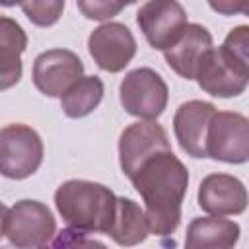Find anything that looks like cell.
I'll list each match as a JSON object with an SVG mask.
<instances>
[{
    "mask_svg": "<svg viewBox=\"0 0 249 249\" xmlns=\"http://www.w3.org/2000/svg\"><path fill=\"white\" fill-rule=\"evenodd\" d=\"M136 193L146 204L150 231L171 235L181 222V202L189 187V171L171 152H160L146 160L130 177Z\"/></svg>",
    "mask_w": 249,
    "mask_h": 249,
    "instance_id": "cell-1",
    "label": "cell"
},
{
    "mask_svg": "<svg viewBox=\"0 0 249 249\" xmlns=\"http://www.w3.org/2000/svg\"><path fill=\"white\" fill-rule=\"evenodd\" d=\"M54 204L62 220L86 233H109L115 214L117 196L101 183L72 179L62 183L54 193Z\"/></svg>",
    "mask_w": 249,
    "mask_h": 249,
    "instance_id": "cell-2",
    "label": "cell"
},
{
    "mask_svg": "<svg viewBox=\"0 0 249 249\" xmlns=\"http://www.w3.org/2000/svg\"><path fill=\"white\" fill-rule=\"evenodd\" d=\"M56 230L53 212L39 200H19L2 208V239L21 249L45 247Z\"/></svg>",
    "mask_w": 249,
    "mask_h": 249,
    "instance_id": "cell-3",
    "label": "cell"
},
{
    "mask_svg": "<svg viewBox=\"0 0 249 249\" xmlns=\"http://www.w3.org/2000/svg\"><path fill=\"white\" fill-rule=\"evenodd\" d=\"M43 161V140L27 124H6L0 130V171L8 179L33 175Z\"/></svg>",
    "mask_w": 249,
    "mask_h": 249,
    "instance_id": "cell-4",
    "label": "cell"
},
{
    "mask_svg": "<svg viewBox=\"0 0 249 249\" xmlns=\"http://www.w3.org/2000/svg\"><path fill=\"white\" fill-rule=\"evenodd\" d=\"M119 99L128 115L154 121L167 105V84L156 70L136 68L123 78Z\"/></svg>",
    "mask_w": 249,
    "mask_h": 249,
    "instance_id": "cell-5",
    "label": "cell"
},
{
    "mask_svg": "<svg viewBox=\"0 0 249 249\" xmlns=\"http://www.w3.org/2000/svg\"><path fill=\"white\" fill-rule=\"evenodd\" d=\"M206 152L224 163L249 161V119L233 111H216L208 126Z\"/></svg>",
    "mask_w": 249,
    "mask_h": 249,
    "instance_id": "cell-6",
    "label": "cell"
},
{
    "mask_svg": "<svg viewBox=\"0 0 249 249\" xmlns=\"http://www.w3.org/2000/svg\"><path fill=\"white\" fill-rule=\"evenodd\" d=\"M195 80L202 91L214 97H235L247 88L249 72L224 47H212L202 56Z\"/></svg>",
    "mask_w": 249,
    "mask_h": 249,
    "instance_id": "cell-7",
    "label": "cell"
},
{
    "mask_svg": "<svg viewBox=\"0 0 249 249\" xmlns=\"http://www.w3.org/2000/svg\"><path fill=\"white\" fill-rule=\"evenodd\" d=\"M136 23L148 45L156 51L169 49L185 31L187 12L179 0H148L136 14Z\"/></svg>",
    "mask_w": 249,
    "mask_h": 249,
    "instance_id": "cell-8",
    "label": "cell"
},
{
    "mask_svg": "<svg viewBox=\"0 0 249 249\" xmlns=\"http://www.w3.org/2000/svg\"><path fill=\"white\" fill-rule=\"evenodd\" d=\"M165 150H171V146L161 124L154 121L132 123L123 130L119 138L121 169L130 179L146 160Z\"/></svg>",
    "mask_w": 249,
    "mask_h": 249,
    "instance_id": "cell-9",
    "label": "cell"
},
{
    "mask_svg": "<svg viewBox=\"0 0 249 249\" xmlns=\"http://www.w3.org/2000/svg\"><path fill=\"white\" fill-rule=\"evenodd\" d=\"M88 51L101 70L121 72L134 58L136 41L124 23L107 21L89 33Z\"/></svg>",
    "mask_w": 249,
    "mask_h": 249,
    "instance_id": "cell-10",
    "label": "cell"
},
{
    "mask_svg": "<svg viewBox=\"0 0 249 249\" xmlns=\"http://www.w3.org/2000/svg\"><path fill=\"white\" fill-rule=\"evenodd\" d=\"M84 74V64L68 49H51L41 53L33 62V84L47 97L62 93Z\"/></svg>",
    "mask_w": 249,
    "mask_h": 249,
    "instance_id": "cell-11",
    "label": "cell"
},
{
    "mask_svg": "<svg viewBox=\"0 0 249 249\" xmlns=\"http://www.w3.org/2000/svg\"><path fill=\"white\" fill-rule=\"evenodd\" d=\"M216 107L208 101H187L181 103L173 117V130L181 150L191 158H208L206 136Z\"/></svg>",
    "mask_w": 249,
    "mask_h": 249,
    "instance_id": "cell-12",
    "label": "cell"
},
{
    "mask_svg": "<svg viewBox=\"0 0 249 249\" xmlns=\"http://www.w3.org/2000/svg\"><path fill=\"white\" fill-rule=\"evenodd\" d=\"M249 193L245 185L228 173L206 175L198 187V206L214 216H235L245 212Z\"/></svg>",
    "mask_w": 249,
    "mask_h": 249,
    "instance_id": "cell-13",
    "label": "cell"
},
{
    "mask_svg": "<svg viewBox=\"0 0 249 249\" xmlns=\"http://www.w3.org/2000/svg\"><path fill=\"white\" fill-rule=\"evenodd\" d=\"M212 49V35L198 23H189L181 37L163 51L169 68L185 80H195L202 56Z\"/></svg>",
    "mask_w": 249,
    "mask_h": 249,
    "instance_id": "cell-14",
    "label": "cell"
},
{
    "mask_svg": "<svg viewBox=\"0 0 249 249\" xmlns=\"http://www.w3.org/2000/svg\"><path fill=\"white\" fill-rule=\"evenodd\" d=\"M27 35L18 21L8 16L0 18V88L8 89L21 78V54Z\"/></svg>",
    "mask_w": 249,
    "mask_h": 249,
    "instance_id": "cell-15",
    "label": "cell"
},
{
    "mask_svg": "<svg viewBox=\"0 0 249 249\" xmlns=\"http://www.w3.org/2000/svg\"><path fill=\"white\" fill-rule=\"evenodd\" d=\"M239 239V226L226 218H195L187 228L189 249H228Z\"/></svg>",
    "mask_w": 249,
    "mask_h": 249,
    "instance_id": "cell-16",
    "label": "cell"
},
{
    "mask_svg": "<svg viewBox=\"0 0 249 249\" xmlns=\"http://www.w3.org/2000/svg\"><path fill=\"white\" fill-rule=\"evenodd\" d=\"M150 224L146 212L130 198H117V214L107 235L119 245H138L148 237Z\"/></svg>",
    "mask_w": 249,
    "mask_h": 249,
    "instance_id": "cell-17",
    "label": "cell"
},
{
    "mask_svg": "<svg viewBox=\"0 0 249 249\" xmlns=\"http://www.w3.org/2000/svg\"><path fill=\"white\" fill-rule=\"evenodd\" d=\"M103 99V82L97 76H82L60 97V107L66 117L82 119L89 115Z\"/></svg>",
    "mask_w": 249,
    "mask_h": 249,
    "instance_id": "cell-18",
    "label": "cell"
},
{
    "mask_svg": "<svg viewBox=\"0 0 249 249\" xmlns=\"http://www.w3.org/2000/svg\"><path fill=\"white\" fill-rule=\"evenodd\" d=\"M19 6L33 25L51 27L60 19L64 0H23Z\"/></svg>",
    "mask_w": 249,
    "mask_h": 249,
    "instance_id": "cell-19",
    "label": "cell"
},
{
    "mask_svg": "<svg viewBox=\"0 0 249 249\" xmlns=\"http://www.w3.org/2000/svg\"><path fill=\"white\" fill-rule=\"evenodd\" d=\"M247 72H249V25H237L233 27L222 45Z\"/></svg>",
    "mask_w": 249,
    "mask_h": 249,
    "instance_id": "cell-20",
    "label": "cell"
},
{
    "mask_svg": "<svg viewBox=\"0 0 249 249\" xmlns=\"http://www.w3.org/2000/svg\"><path fill=\"white\" fill-rule=\"evenodd\" d=\"M76 4L84 18L95 19V21L111 19L123 10L117 0H76Z\"/></svg>",
    "mask_w": 249,
    "mask_h": 249,
    "instance_id": "cell-21",
    "label": "cell"
},
{
    "mask_svg": "<svg viewBox=\"0 0 249 249\" xmlns=\"http://www.w3.org/2000/svg\"><path fill=\"white\" fill-rule=\"evenodd\" d=\"M210 8L220 16H235L243 14L249 6V0H208Z\"/></svg>",
    "mask_w": 249,
    "mask_h": 249,
    "instance_id": "cell-22",
    "label": "cell"
},
{
    "mask_svg": "<svg viewBox=\"0 0 249 249\" xmlns=\"http://www.w3.org/2000/svg\"><path fill=\"white\" fill-rule=\"evenodd\" d=\"M21 2H23V0H0V4H2V6H6V8H8V6H16V4H21Z\"/></svg>",
    "mask_w": 249,
    "mask_h": 249,
    "instance_id": "cell-23",
    "label": "cell"
},
{
    "mask_svg": "<svg viewBox=\"0 0 249 249\" xmlns=\"http://www.w3.org/2000/svg\"><path fill=\"white\" fill-rule=\"evenodd\" d=\"M117 2H119L121 8H124V6H128V4H134L136 0H117Z\"/></svg>",
    "mask_w": 249,
    "mask_h": 249,
    "instance_id": "cell-24",
    "label": "cell"
},
{
    "mask_svg": "<svg viewBox=\"0 0 249 249\" xmlns=\"http://www.w3.org/2000/svg\"><path fill=\"white\" fill-rule=\"evenodd\" d=\"M243 14H245V16H249V6L245 8V12H243Z\"/></svg>",
    "mask_w": 249,
    "mask_h": 249,
    "instance_id": "cell-25",
    "label": "cell"
}]
</instances>
